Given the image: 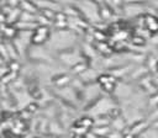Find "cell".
<instances>
[{
	"mask_svg": "<svg viewBox=\"0 0 158 138\" xmlns=\"http://www.w3.org/2000/svg\"><path fill=\"white\" fill-rule=\"evenodd\" d=\"M48 36H49V27H48V26H42V25H40V26L33 31L32 37H31V42H32L33 44H37V46L43 44V43L47 41Z\"/></svg>",
	"mask_w": 158,
	"mask_h": 138,
	"instance_id": "cell-1",
	"label": "cell"
},
{
	"mask_svg": "<svg viewBox=\"0 0 158 138\" xmlns=\"http://www.w3.org/2000/svg\"><path fill=\"white\" fill-rule=\"evenodd\" d=\"M144 27L149 33H158V16L154 15H144Z\"/></svg>",
	"mask_w": 158,
	"mask_h": 138,
	"instance_id": "cell-2",
	"label": "cell"
},
{
	"mask_svg": "<svg viewBox=\"0 0 158 138\" xmlns=\"http://www.w3.org/2000/svg\"><path fill=\"white\" fill-rule=\"evenodd\" d=\"M1 31H2L4 38H9V39L15 38L16 34H17L16 27L15 26H11V25H6V23H1Z\"/></svg>",
	"mask_w": 158,
	"mask_h": 138,
	"instance_id": "cell-3",
	"label": "cell"
},
{
	"mask_svg": "<svg viewBox=\"0 0 158 138\" xmlns=\"http://www.w3.org/2000/svg\"><path fill=\"white\" fill-rule=\"evenodd\" d=\"M20 9L25 12H28V14H33L36 15L38 12V7L36 4L33 2H28V1H20Z\"/></svg>",
	"mask_w": 158,
	"mask_h": 138,
	"instance_id": "cell-4",
	"label": "cell"
},
{
	"mask_svg": "<svg viewBox=\"0 0 158 138\" xmlns=\"http://www.w3.org/2000/svg\"><path fill=\"white\" fill-rule=\"evenodd\" d=\"M112 9L110 7L109 4H100L99 6V15L102 20H106V18H110L111 15H112Z\"/></svg>",
	"mask_w": 158,
	"mask_h": 138,
	"instance_id": "cell-5",
	"label": "cell"
},
{
	"mask_svg": "<svg viewBox=\"0 0 158 138\" xmlns=\"http://www.w3.org/2000/svg\"><path fill=\"white\" fill-rule=\"evenodd\" d=\"M70 81V76L68 74H59V75H56L53 78V83L54 85L62 87V86H65Z\"/></svg>",
	"mask_w": 158,
	"mask_h": 138,
	"instance_id": "cell-6",
	"label": "cell"
},
{
	"mask_svg": "<svg viewBox=\"0 0 158 138\" xmlns=\"http://www.w3.org/2000/svg\"><path fill=\"white\" fill-rule=\"evenodd\" d=\"M146 127H147V123H146L144 121H139V122H136V123L130 128V131H128V132H131L132 134L137 136V134L142 133V132L146 129Z\"/></svg>",
	"mask_w": 158,
	"mask_h": 138,
	"instance_id": "cell-7",
	"label": "cell"
},
{
	"mask_svg": "<svg viewBox=\"0 0 158 138\" xmlns=\"http://www.w3.org/2000/svg\"><path fill=\"white\" fill-rule=\"evenodd\" d=\"M88 70V65H86V63H84V62H78L77 64H74L73 67H72V73H74V74H78V75H81V74H84L85 71Z\"/></svg>",
	"mask_w": 158,
	"mask_h": 138,
	"instance_id": "cell-8",
	"label": "cell"
},
{
	"mask_svg": "<svg viewBox=\"0 0 158 138\" xmlns=\"http://www.w3.org/2000/svg\"><path fill=\"white\" fill-rule=\"evenodd\" d=\"M110 131L111 129H110L109 126H99V127H95L93 129V133H95L99 137H105L106 138V136L110 133Z\"/></svg>",
	"mask_w": 158,
	"mask_h": 138,
	"instance_id": "cell-9",
	"label": "cell"
},
{
	"mask_svg": "<svg viewBox=\"0 0 158 138\" xmlns=\"http://www.w3.org/2000/svg\"><path fill=\"white\" fill-rule=\"evenodd\" d=\"M98 81L100 85H104L107 83H116V78L112 76L111 74H101L98 76Z\"/></svg>",
	"mask_w": 158,
	"mask_h": 138,
	"instance_id": "cell-10",
	"label": "cell"
},
{
	"mask_svg": "<svg viewBox=\"0 0 158 138\" xmlns=\"http://www.w3.org/2000/svg\"><path fill=\"white\" fill-rule=\"evenodd\" d=\"M56 12H57V11H54L53 9L44 7V9H42L41 15H42V16H44V17H46L47 20H49L51 22H54V18H56Z\"/></svg>",
	"mask_w": 158,
	"mask_h": 138,
	"instance_id": "cell-11",
	"label": "cell"
},
{
	"mask_svg": "<svg viewBox=\"0 0 158 138\" xmlns=\"http://www.w3.org/2000/svg\"><path fill=\"white\" fill-rule=\"evenodd\" d=\"M78 124L81 126V127H85L86 129H89V128H93V127L95 126V121H94L93 118H90V117H83V118L78 122Z\"/></svg>",
	"mask_w": 158,
	"mask_h": 138,
	"instance_id": "cell-12",
	"label": "cell"
},
{
	"mask_svg": "<svg viewBox=\"0 0 158 138\" xmlns=\"http://www.w3.org/2000/svg\"><path fill=\"white\" fill-rule=\"evenodd\" d=\"M67 21H68V15L64 11H57L56 12L54 22H67Z\"/></svg>",
	"mask_w": 158,
	"mask_h": 138,
	"instance_id": "cell-13",
	"label": "cell"
},
{
	"mask_svg": "<svg viewBox=\"0 0 158 138\" xmlns=\"http://www.w3.org/2000/svg\"><path fill=\"white\" fill-rule=\"evenodd\" d=\"M131 42L133 44H136V46H144L146 44V38L143 36H141V34H137V36H133L131 38Z\"/></svg>",
	"mask_w": 158,
	"mask_h": 138,
	"instance_id": "cell-14",
	"label": "cell"
},
{
	"mask_svg": "<svg viewBox=\"0 0 158 138\" xmlns=\"http://www.w3.org/2000/svg\"><path fill=\"white\" fill-rule=\"evenodd\" d=\"M93 37H94V39L99 41V43L105 42V39H106V36L101 32V30H95V31L93 32Z\"/></svg>",
	"mask_w": 158,
	"mask_h": 138,
	"instance_id": "cell-15",
	"label": "cell"
},
{
	"mask_svg": "<svg viewBox=\"0 0 158 138\" xmlns=\"http://www.w3.org/2000/svg\"><path fill=\"white\" fill-rule=\"evenodd\" d=\"M98 48H99V51H100L101 53H104V54H110V53H111V47L107 46L105 42L99 43V44H98Z\"/></svg>",
	"mask_w": 158,
	"mask_h": 138,
	"instance_id": "cell-16",
	"label": "cell"
},
{
	"mask_svg": "<svg viewBox=\"0 0 158 138\" xmlns=\"http://www.w3.org/2000/svg\"><path fill=\"white\" fill-rule=\"evenodd\" d=\"M114 126L116 127V131H122L125 128V121L121 117H117L114 120Z\"/></svg>",
	"mask_w": 158,
	"mask_h": 138,
	"instance_id": "cell-17",
	"label": "cell"
},
{
	"mask_svg": "<svg viewBox=\"0 0 158 138\" xmlns=\"http://www.w3.org/2000/svg\"><path fill=\"white\" fill-rule=\"evenodd\" d=\"M9 68H10V71L17 73V71L20 70V64H19L16 60H10V62H9Z\"/></svg>",
	"mask_w": 158,
	"mask_h": 138,
	"instance_id": "cell-18",
	"label": "cell"
},
{
	"mask_svg": "<svg viewBox=\"0 0 158 138\" xmlns=\"http://www.w3.org/2000/svg\"><path fill=\"white\" fill-rule=\"evenodd\" d=\"M73 132L77 134V136H83V134H85L86 132H88V129L85 128V127H81V126H79V127H74L73 128Z\"/></svg>",
	"mask_w": 158,
	"mask_h": 138,
	"instance_id": "cell-19",
	"label": "cell"
},
{
	"mask_svg": "<svg viewBox=\"0 0 158 138\" xmlns=\"http://www.w3.org/2000/svg\"><path fill=\"white\" fill-rule=\"evenodd\" d=\"M106 138H123V134L118 131H110V133L106 136Z\"/></svg>",
	"mask_w": 158,
	"mask_h": 138,
	"instance_id": "cell-20",
	"label": "cell"
},
{
	"mask_svg": "<svg viewBox=\"0 0 158 138\" xmlns=\"http://www.w3.org/2000/svg\"><path fill=\"white\" fill-rule=\"evenodd\" d=\"M101 87H102L105 91H107V92H112V91L115 90V83H107V84H104V85H101Z\"/></svg>",
	"mask_w": 158,
	"mask_h": 138,
	"instance_id": "cell-21",
	"label": "cell"
},
{
	"mask_svg": "<svg viewBox=\"0 0 158 138\" xmlns=\"http://www.w3.org/2000/svg\"><path fill=\"white\" fill-rule=\"evenodd\" d=\"M37 108H38V105H37L36 102H31V104H28V105L26 106V111H27V112H30V113L36 112V111H37Z\"/></svg>",
	"mask_w": 158,
	"mask_h": 138,
	"instance_id": "cell-22",
	"label": "cell"
},
{
	"mask_svg": "<svg viewBox=\"0 0 158 138\" xmlns=\"http://www.w3.org/2000/svg\"><path fill=\"white\" fill-rule=\"evenodd\" d=\"M53 23H54V27H56L57 30H65V28L69 26L68 21H67V22H53Z\"/></svg>",
	"mask_w": 158,
	"mask_h": 138,
	"instance_id": "cell-23",
	"label": "cell"
},
{
	"mask_svg": "<svg viewBox=\"0 0 158 138\" xmlns=\"http://www.w3.org/2000/svg\"><path fill=\"white\" fill-rule=\"evenodd\" d=\"M149 104H151L152 106H158V92L151 96V99H149Z\"/></svg>",
	"mask_w": 158,
	"mask_h": 138,
	"instance_id": "cell-24",
	"label": "cell"
},
{
	"mask_svg": "<svg viewBox=\"0 0 158 138\" xmlns=\"http://www.w3.org/2000/svg\"><path fill=\"white\" fill-rule=\"evenodd\" d=\"M123 138H136V136L132 134L131 132H126V133L123 134Z\"/></svg>",
	"mask_w": 158,
	"mask_h": 138,
	"instance_id": "cell-25",
	"label": "cell"
},
{
	"mask_svg": "<svg viewBox=\"0 0 158 138\" xmlns=\"http://www.w3.org/2000/svg\"><path fill=\"white\" fill-rule=\"evenodd\" d=\"M152 127H154V128H157V129H158V118H156V121L152 123Z\"/></svg>",
	"mask_w": 158,
	"mask_h": 138,
	"instance_id": "cell-26",
	"label": "cell"
},
{
	"mask_svg": "<svg viewBox=\"0 0 158 138\" xmlns=\"http://www.w3.org/2000/svg\"><path fill=\"white\" fill-rule=\"evenodd\" d=\"M75 138H81V137L80 136H75Z\"/></svg>",
	"mask_w": 158,
	"mask_h": 138,
	"instance_id": "cell-27",
	"label": "cell"
},
{
	"mask_svg": "<svg viewBox=\"0 0 158 138\" xmlns=\"http://www.w3.org/2000/svg\"><path fill=\"white\" fill-rule=\"evenodd\" d=\"M156 70H157V71H158V64H157V69H156Z\"/></svg>",
	"mask_w": 158,
	"mask_h": 138,
	"instance_id": "cell-28",
	"label": "cell"
},
{
	"mask_svg": "<svg viewBox=\"0 0 158 138\" xmlns=\"http://www.w3.org/2000/svg\"><path fill=\"white\" fill-rule=\"evenodd\" d=\"M138 138H139V137H138Z\"/></svg>",
	"mask_w": 158,
	"mask_h": 138,
	"instance_id": "cell-29",
	"label": "cell"
}]
</instances>
